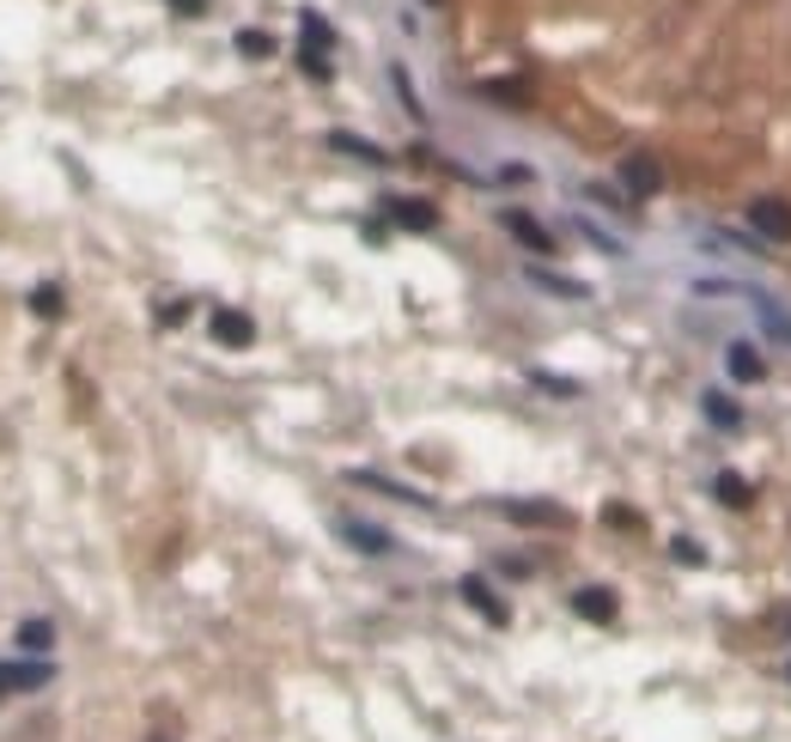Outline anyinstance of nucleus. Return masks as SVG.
Wrapping results in <instances>:
<instances>
[{
  "mask_svg": "<svg viewBox=\"0 0 791 742\" xmlns=\"http://www.w3.org/2000/svg\"><path fill=\"white\" fill-rule=\"evenodd\" d=\"M56 682V663L49 657H7L0 663V700L7 694H37V687Z\"/></svg>",
  "mask_w": 791,
  "mask_h": 742,
  "instance_id": "nucleus-1",
  "label": "nucleus"
},
{
  "mask_svg": "<svg viewBox=\"0 0 791 742\" xmlns=\"http://www.w3.org/2000/svg\"><path fill=\"white\" fill-rule=\"evenodd\" d=\"M749 226H755V238H768V244H791V201L785 195L749 201Z\"/></svg>",
  "mask_w": 791,
  "mask_h": 742,
  "instance_id": "nucleus-2",
  "label": "nucleus"
},
{
  "mask_svg": "<svg viewBox=\"0 0 791 742\" xmlns=\"http://www.w3.org/2000/svg\"><path fill=\"white\" fill-rule=\"evenodd\" d=\"M457 596H463V603H469L475 615L487 621V627H505V621H512V609H505L500 596H494V584H487V578H475V572H469V578L457 584Z\"/></svg>",
  "mask_w": 791,
  "mask_h": 742,
  "instance_id": "nucleus-3",
  "label": "nucleus"
},
{
  "mask_svg": "<svg viewBox=\"0 0 791 742\" xmlns=\"http://www.w3.org/2000/svg\"><path fill=\"white\" fill-rule=\"evenodd\" d=\"M621 184H627V195H657L664 189V165L652 152H633V159H621Z\"/></svg>",
  "mask_w": 791,
  "mask_h": 742,
  "instance_id": "nucleus-4",
  "label": "nucleus"
},
{
  "mask_svg": "<svg viewBox=\"0 0 791 742\" xmlns=\"http://www.w3.org/2000/svg\"><path fill=\"white\" fill-rule=\"evenodd\" d=\"M384 207H390V219H396L402 231H433L438 226V207L421 201V195H390Z\"/></svg>",
  "mask_w": 791,
  "mask_h": 742,
  "instance_id": "nucleus-5",
  "label": "nucleus"
},
{
  "mask_svg": "<svg viewBox=\"0 0 791 742\" xmlns=\"http://www.w3.org/2000/svg\"><path fill=\"white\" fill-rule=\"evenodd\" d=\"M500 226L512 231L517 244H530V250H536V256H554V238H548V231H542L536 219L524 214V207H505V214H500Z\"/></svg>",
  "mask_w": 791,
  "mask_h": 742,
  "instance_id": "nucleus-6",
  "label": "nucleus"
},
{
  "mask_svg": "<svg viewBox=\"0 0 791 742\" xmlns=\"http://www.w3.org/2000/svg\"><path fill=\"white\" fill-rule=\"evenodd\" d=\"M500 512L512 517V524H536V530H561L566 524L561 505H536V499H500Z\"/></svg>",
  "mask_w": 791,
  "mask_h": 742,
  "instance_id": "nucleus-7",
  "label": "nucleus"
},
{
  "mask_svg": "<svg viewBox=\"0 0 791 742\" xmlns=\"http://www.w3.org/2000/svg\"><path fill=\"white\" fill-rule=\"evenodd\" d=\"M347 481H354V487H372V493H390V499H402V505H433L421 487H402V481L378 475V468H347Z\"/></svg>",
  "mask_w": 791,
  "mask_h": 742,
  "instance_id": "nucleus-8",
  "label": "nucleus"
},
{
  "mask_svg": "<svg viewBox=\"0 0 791 742\" xmlns=\"http://www.w3.org/2000/svg\"><path fill=\"white\" fill-rule=\"evenodd\" d=\"M214 342H219V347H250V342H256V323L244 317V310L219 305V310H214Z\"/></svg>",
  "mask_w": 791,
  "mask_h": 742,
  "instance_id": "nucleus-9",
  "label": "nucleus"
},
{
  "mask_svg": "<svg viewBox=\"0 0 791 742\" xmlns=\"http://www.w3.org/2000/svg\"><path fill=\"white\" fill-rule=\"evenodd\" d=\"M573 609H579V621H591V627H609V621H615V591L585 584V591H573Z\"/></svg>",
  "mask_w": 791,
  "mask_h": 742,
  "instance_id": "nucleus-10",
  "label": "nucleus"
},
{
  "mask_svg": "<svg viewBox=\"0 0 791 742\" xmlns=\"http://www.w3.org/2000/svg\"><path fill=\"white\" fill-rule=\"evenodd\" d=\"M724 366H731L736 384H761V377H768V359H761V347H755V342H731Z\"/></svg>",
  "mask_w": 791,
  "mask_h": 742,
  "instance_id": "nucleus-11",
  "label": "nucleus"
},
{
  "mask_svg": "<svg viewBox=\"0 0 791 742\" xmlns=\"http://www.w3.org/2000/svg\"><path fill=\"white\" fill-rule=\"evenodd\" d=\"M12 645H19L24 657H49V645H56V627H49L43 615H37V621H19V627H12Z\"/></svg>",
  "mask_w": 791,
  "mask_h": 742,
  "instance_id": "nucleus-12",
  "label": "nucleus"
},
{
  "mask_svg": "<svg viewBox=\"0 0 791 742\" xmlns=\"http://www.w3.org/2000/svg\"><path fill=\"white\" fill-rule=\"evenodd\" d=\"M342 536L354 542L359 554H390V548H396V542H390V530H378V524H359V517H347V524H342Z\"/></svg>",
  "mask_w": 791,
  "mask_h": 742,
  "instance_id": "nucleus-13",
  "label": "nucleus"
},
{
  "mask_svg": "<svg viewBox=\"0 0 791 742\" xmlns=\"http://www.w3.org/2000/svg\"><path fill=\"white\" fill-rule=\"evenodd\" d=\"M712 493H719V499L731 505V512H743V505H755V487H749V481L736 475V468H719V475H712Z\"/></svg>",
  "mask_w": 791,
  "mask_h": 742,
  "instance_id": "nucleus-14",
  "label": "nucleus"
},
{
  "mask_svg": "<svg viewBox=\"0 0 791 742\" xmlns=\"http://www.w3.org/2000/svg\"><path fill=\"white\" fill-rule=\"evenodd\" d=\"M329 147H335V152H347V159H359V165H390V159H384L378 140H359V135H347V128H335Z\"/></svg>",
  "mask_w": 791,
  "mask_h": 742,
  "instance_id": "nucleus-15",
  "label": "nucleus"
},
{
  "mask_svg": "<svg viewBox=\"0 0 791 742\" xmlns=\"http://www.w3.org/2000/svg\"><path fill=\"white\" fill-rule=\"evenodd\" d=\"M706 421H712V426H724V433H736V426H743V408H736V402L724 396V389H706Z\"/></svg>",
  "mask_w": 791,
  "mask_h": 742,
  "instance_id": "nucleus-16",
  "label": "nucleus"
},
{
  "mask_svg": "<svg viewBox=\"0 0 791 742\" xmlns=\"http://www.w3.org/2000/svg\"><path fill=\"white\" fill-rule=\"evenodd\" d=\"M530 280H536V286H548V293H561V298H591V286H585V280L548 275V268H530Z\"/></svg>",
  "mask_w": 791,
  "mask_h": 742,
  "instance_id": "nucleus-17",
  "label": "nucleus"
},
{
  "mask_svg": "<svg viewBox=\"0 0 791 742\" xmlns=\"http://www.w3.org/2000/svg\"><path fill=\"white\" fill-rule=\"evenodd\" d=\"M238 56L268 61V56H275V37H268V31H256V24H244V31H238Z\"/></svg>",
  "mask_w": 791,
  "mask_h": 742,
  "instance_id": "nucleus-18",
  "label": "nucleus"
},
{
  "mask_svg": "<svg viewBox=\"0 0 791 742\" xmlns=\"http://www.w3.org/2000/svg\"><path fill=\"white\" fill-rule=\"evenodd\" d=\"M298 68L310 73V80H329V49H317V43H298Z\"/></svg>",
  "mask_w": 791,
  "mask_h": 742,
  "instance_id": "nucleus-19",
  "label": "nucleus"
},
{
  "mask_svg": "<svg viewBox=\"0 0 791 742\" xmlns=\"http://www.w3.org/2000/svg\"><path fill=\"white\" fill-rule=\"evenodd\" d=\"M31 310H37V317H61V310H68V305H61V286L43 280V286L31 293Z\"/></svg>",
  "mask_w": 791,
  "mask_h": 742,
  "instance_id": "nucleus-20",
  "label": "nucleus"
},
{
  "mask_svg": "<svg viewBox=\"0 0 791 742\" xmlns=\"http://www.w3.org/2000/svg\"><path fill=\"white\" fill-rule=\"evenodd\" d=\"M670 554H676L682 566H706V554H700V542H689V536H676V542H670Z\"/></svg>",
  "mask_w": 791,
  "mask_h": 742,
  "instance_id": "nucleus-21",
  "label": "nucleus"
},
{
  "mask_svg": "<svg viewBox=\"0 0 791 742\" xmlns=\"http://www.w3.org/2000/svg\"><path fill=\"white\" fill-rule=\"evenodd\" d=\"M536 384H542V389H554V396H579L573 377H554V372H536Z\"/></svg>",
  "mask_w": 791,
  "mask_h": 742,
  "instance_id": "nucleus-22",
  "label": "nucleus"
},
{
  "mask_svg": "<svg viewBox=\"0 0 791 742\" xmlns=\"http://www.w3.org/2000/svg\"><path fill=\"white\" fill-rule=\"evenodd\" d=\"M396 92H402V103H408V116H421V98H414V86H408V73L396 68Z\"/></svg>",
  "mask_w": 791,
  "mask_h": 742,
  "instance_id": "nucleus-23",
  "label": "nucleus"
},
{
  "mask_svg": "<svg viewBox=\"0 0 791 742\" xmlns=\"http://www.w3.org/2000/svg\"><path fill=\"white\" fill-rule=\"evenodd\" d=\"M189 317V305H184V298H171V305H159V323H184Z\"/></svg>",
  "mask_w": 791,
  "mask_h": 742,
  "instance_id": "nucleus-24",
  "label": "nucleus"
},
{
  "mask_svg": "<svg viewBox=\"0 0 791 742\" xmlns=\"http://www.w3.org/2000/svg\"><path fill=\"white\" fill-rule=\"evenodd\" d=\"M171 12H184V19H201V12H207V0H171Z\"/></svg>",
  "mask_w": 791,
  "mask_h": 742,
  "instance_id": "nucleus-25",
  "label": "nucleus"
},
{
  "mask_svg": "<svg viewBox=\"0 0 791 742\" xmlns=\"http://www.w3.org/2000/svg\"><path fill=\"white\" fill-rule=\"evenodd\" d=\"M785 675H791V670H785Z\"/></svg>",
  "mask_w": 791,
  "mask_h": 742,
  "instance_id": "nucleus-26",
  "label": "nucleus"
}]
</instances>
